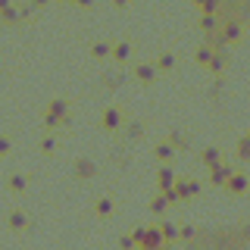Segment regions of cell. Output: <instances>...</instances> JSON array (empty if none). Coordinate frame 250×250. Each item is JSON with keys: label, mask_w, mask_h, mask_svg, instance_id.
<instances>
[{"label": "cell", "mask_w": 250, "mask_h": 250, "mask_svg": "<svg viewBox=\"0 0 250 250\" xmlns=\"http://www.w3.org/2000/svg\"><path fill=\"white\" fill-rule=\"evenodd\" d=\"M231 166H229V163H216V166L213 169H209V182H213V185H222L225 188V182H229V175H231Z\"/></svg>", "instance_id": "1"}, {"label": "cell", "mask_w": 250, "mask_h": 250, "mask_svg": "<svg viewBox=\"0 0 250 250\" xmlns=\"http://www.w3.org/2000/svg\"><path fill=\"white\" fill-rule=\"evenodd\" d=\"M247 175H244V172H231V175H229V182H225V188H229V191L231 194H244L247 191Z\"/></svg>", "instance_id": "2"}, {"label": "cell", "mask_w": 250, "mask_h": 250, "mask_svg": "<svg viewBox=\"0 0 250 250\" xmlns=\"http://www.w3.org/2000/svg\"><path fill=\"white\" fill-rule=\"evenodd\" d=\"M172 188H175L178 200H188V197H194V194L200 191V185H197V182H175Z\"/></svg>", "instance_id": "3"}, {"label": "cell", "mask_w": 250, "mask_h": 250, "mask_svg": "<svg viewBox=\"0 0 250 250\" xmlns=\"http://www.w3.org/2000/svg\"><path fill=\"white\" fill-rule=\"evenodd\" d=\"M62 119H66V104H53L50 109H47V125H50V128L57 122H62Z\"/></svg>", "instance_id": "4"}, {"label": "cell", "mask_w": 250, "mask_h": 250, "mask_svg": "<svg viewBox=\"0 0 250 250\" xmlns=\"http://www.w3.org/2000/svg\"><path fill=\"white\" fill-rule=\"evenodd\" d=\"M6 222H10V229H13V231H22V229H25V225H28V216L22 213V209H13Z\"/></svg>", "instance_id": "5"}, {"label": "cell", "mask_w": 250, "mask_h": 250, "mask_svg": "<svg viewBox=\"0 0 250 250\" xmlns=\"http://www.w3.org/2000/svg\"><path fill=\"white\" fill-rule=\"evenodd\" d=\"M156 182H160L163 191H169V188L175 185V172H172L169 166H163V169H160V175H156Z\"/></svg>", "instance_id": "6"}, {"label": "cell", "mask_w": 250, "mask_h": 250, "mask_svg": "<svg viewBox=\"0 0 250 250\" xmlns=\"http://www.w3.org/2000/svg\"><path fill=\"white\" fill-rule=\"evenodd\" d=\"M94 172H97V166H94L91 160H78V163H75V175H78V178H91Z\"/></svg>", "instance_id": "7"}, {"label": "cell", "mask_w": 250, "mask_h": 250, "mask_svg": "<svg viewBox=\"0 0 250 250\" xmlns=\"http://www.w3.org/2000/svg\"><path fill=\"white\" fill-rule=\"evenodd\" d=\"M160 234H163V241L169 244V241H175V238H178V225H172V222H163V225H160Z\"/></svg>", "instance_id": "8"}, {"label": "cell", "mask_w": 250, "mask_h": 250, "mask_svg": "<svg viewBox=\"0 0 250 250\" xmlns=\"http://www.w3.org/2000/svg\"><path fill=\"white\" fill-rule=\"evenodd\" d=\"M200 160H203V166H209V169H213L216 163H222V156H219V150H216V147H209V150H203V156H200Z\"/></svg>", "instance_id": "9"}, {"label": "cell", "mask_w": 250, "mask_h": 250, "mask_svg": "<svg viewBox=\"0 0 250 250\" xmlns=\"http://www.w3.org/2000/svg\"><path fill=\"white\" fill-rule=\"evenodd\" d=\"M166 207H169V200H166V194H156V197L150 200V213H166Z\"/></svg>", "instance_id": "10"}, {"label": "cell", "mask_w": 250, "mask_h": 250, "mask_svg": "<svg viewBox=\"0 0 250 250\" xmlns=\"http://www.w3.org/2000/svg\"><path fill=\"white\" fill-rule=\"evenodd\" d=\"M104 128H109V131L119 128V113H116V109H106L104 113Z\"/></svg>", "instance_id": "11"}, {"label": "cell", "mask_w": 250, "mask_h": 250, "mask_svg": "<svg viewBox=\"0 0 250 250\" xmlns=\"http://www.w3.org/2000/svg\"><path fill=\"white\" fill-rule=\"evenodd\" d=\"M94 213H97V216H109V213H113V200H109V197H100L97 207H94Z\"/></svg>", "instance_id": "12"}, {"label": "cell", "mask_w": 250, "mask_h": 250, "mask_svg": "<svg viewBox=\"0 0 250 250\" xmlns=\"http://www.w3.org/2000/svg\"><path fill=\"white\" fill-rule=\"evenodd\" d=\"M25 188H28V178H25V175H13V178H10V191L22 194V191H25Z\"/></svg>", "instance_id": "13"}, {"label": "cell", "mask_w": 250, "mask_h": 250, "mask_svg": "<svg viewBox=\"0 0 250 250\" xmlns=\"http://www.w3.org/2000/svg\"><path fill=\"white\" fill-rule=\"evenodd\" d=\"M172 156H175V150H172V144H160L156 147V160H163V163H169Z\"/></svg>", "instance_id": "14"}, {"label": "cell", "mask_w": 250, "mask_h": 250, "mask_svg": "<svg viewBox=\"0 0 250 250\" xmlns=\"http://www.w3.org/2000/svg\"><path fill=\"white\" fill-rule=\"evenodd\" d=\"M238 156H241V160H250V138H244L238 144Z\"/></svg>", "instance_id": "15"}, {"label": "cell", "mask_w": 250, "mask_h": 250, "mask_svg": "<svg viewBox=\"0 0 250 250\" xmlns=\"http://www.w3.org/2000/svg\"><path fill=\"white\" fill-rule=\"evenodd\" d=\"M119 244H122V250H131V247H135V238H131V234H125Z\"/></svg>", "instance_id": "16"}, {"label": "cell", "mask_w": 250, "mask_h": 250, "mask_svg": "<svg viewBox=\"0 0 250 250\" xmlns=\"http://www.w3.org/2000/svg\"><path fill=\"white\" fill-rule=\"evenodd\" d=\"M41 150H44V153L53 150V138H44V141H41Z\"/></svg>", "instance_id": "17"}, {"label": "cell", "mask_w": 250, "mask_h": 250, "mask_svg": "<svg viewBox=\"0 0 250 250\" xmlns=\"http://www.w3.org/2000/svg\"><path fill=\"white\" fill-rule=\"evenodd\" d=\"M6 150H10V141L0 138V156H6Z\"/></svg>", "instance_id": "18"}, {"label": "cell", "mask_w": 250, "mask_h": 250, "mask_svg": "<svg viewBox=\"0 0 250 250\" xmlns=\"http://www.w3.org/2000/svg\"><path fill=\"white\" fill-rule=\"evenodd\" d=\"M247 138H250V135H247Z\"/></svg>", "instance_id": "19"}]
</instances>
